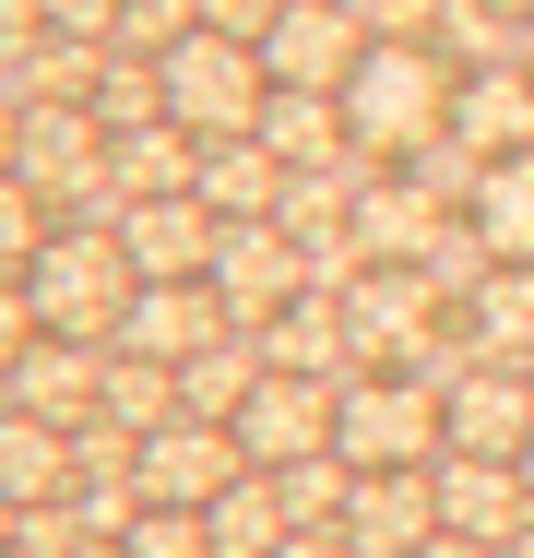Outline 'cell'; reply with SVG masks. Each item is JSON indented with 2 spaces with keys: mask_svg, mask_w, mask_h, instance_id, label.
<instances>
[{
  "mask_svg": "<svg viewBox=\"0 0 534 558\" xmlns=\"http://www.w3.org/2000/svg\"><path fill=\"white\" fill-rule=\"evenodd\" d=\"M274 558H356V535H344V523H298Z\"/></svg>",
  "mask_w": 534,
  "mask_h": 558,
  "instance_id": "d4e9b609",
  "label": "cell"
},
{
  "mask_svg": "<svg viewBox=\"0 0 534 558\" xmlns=\"http://www.w3.org/2000/svg\"><path fill=\"white\" fill-rule=\"evenodd\" d=\"M463 344L487 368H534V262H487V286L463 298Z\"/></svg>",
  "mask_w": 534,
  "mask_h": 558,
  "instance_id": "2e32d148",
  "label": "cell"
},
{
  "mask_svg": "<svg viewBox=\"0 0 534 558\" xmlns=\"http://www.w3.org/2000/svg\"><path fill=\"white\" fill-rule=\"evenodd\" d=\"M439 416H451V451L523 463V440H534V380H523V368L463 356V368H439Z\"/></svg>",
  "mask_w": 534,
  "mask_h": 558,
  "instance_id": "30bf717a",
  "label": "cell"
},
{
  "mask_svg": "<svg viewBox=\"0 0 534 558\" xmlns=\"http://www.w3.org/2000/svg\"><path fill=\"white\" fill-rule=\"evenodd\" d=\"M203 523H214V558H274L286 535H298V523H286V499H274V475H238Z\"/></svg>",
  "mask_w": 534,
  "mask_h": 558,
  "instance_id": "d6986e66",
  "label": "cell"
},
{
  "mask_svg": "<svg viewBox=\"0 0 534 558\" xmlns=\"http://www.w3.org/2000/svg\"><path fill=\"white\" fill-rule=\"evenodd\" d=\"M332 392H344V380H320V368H262L226 428H238V451H250L262 475H274V463H310V451H332Z\"/></svg>",
  "mask_w": 534,
  "mask_h": 558,
  "instance_id": "ba28073f",
  "label": "cell"
},
{
  "mask_svg": "<svg viewBox=\"0 0 534 558\" xmlns=\"http://www.w3.org/2000/svg\"><path fill=\"white\" fill-rule=\"evenodd\" d=\"M191 191H203L226 226H262V215H286V155H274L262 131H238V143H203Z\"/></svg>",
  "mask_w": 534,
  "mask_h": 558,
  "instance_id": "5bb4252c",
  "label": "cell"
},
{
  "mask_svg": "<svg viewBox=\"0 0 534 558\" xmlns=\"http://www.w3.org/2000/svg\"><path fill=\"white\" fill-rule=\"evenodd\" d=\"M48 499H72V428L0 404V511H48Z\"/></svg>",
  "mask_w": 534,
  "mask_h": 558,
  "instance_id": "9a60e30c",
  "label": "cell"
},
{
  "mask_svg": "<svg viewBox=\"0 0 534 558\" xmlns=\"http://www.w3.org/2000/svg\"><path fill=\"white\" fill-rule=\"evenodd\" d=\"M119 558H214V523L203 511H131L119 523Z\"/></svg>",
  "mask_w": 534,
  "mask_h": 558,
  "instance_id": "7402d4cb",
  "label": "cell"
},
{
  "mask_svg": "<svg viewBox=\"0 0 534 558\" xmlns=\"http://www.w3.org/2000/svg\"><path fill=\"white\" fill-rule=\"evenodd\" d=\"M238 475H262L238 428H214V416H179V428H155V440H131V487H143V511H214Z\"/></svg>",
  "mask_w": 534,
  "mask_h": 558,
  "instance_id": "5b68a950",
  "label": "cell"
},
{
  "mask_svg": "<svg viewBox=\"0 0 534 558\" xmlns=\"http://www.w3.org/2000/svg\"><path fill=\"white\" fill-rule=\"evenodd\" d=\"M214 333H238V322H226V298H203V286H143L107 356H155V368H191Z\"/></svg>",
  "mask_w": 534,
  "mask_h": 558,
  "instance_id": "7c38bea8",
  "label": "cell"
},
{
  "mask_svg": "<svg viewBox=\"0 0 534 558\" xmlns=\"http://www.w3.org/2000/svg\"><path fill=\"white\" fill-rule=\"evenodd\" d=\"M36 250H48V215H36V191H24V179H0V274H24Z\"/></svg>",
  "mask_w": 534,
  "mask_h": 558,
  "instance_id": "603a6c76",
  "label": "cell"
},
{
  "mask_svg": "<svg viewBox=\"0 0 534 558\" xmlns=\"http://www.w3.org/2000/svg\"><path fill=\"white\" fill-rule=\"evenodd\" d=\"M356 60H368L356 0H286V12H274V36H262L274 96H344V72H356Z\"/></svg>",
  "mask_w": 534,
  "mask_h": 558,
  "instance_id": "8992f818",
  "label": "cell"
},
{
  "mask_svg": "<svg viewBox=\"0 0 534 558\" xmlns=\"http://www.w3.org/2000/svg\"><path fill=\"white\" fill-rule=\"evenodd\" d=\"M523 380H534V368H523Z\"/></svg>",
  "mask_w": 534,
  "mask_h": 558,
  "instance_id": "f1b7e54d",
  "label": "cell"
},
{
  "mask_svg": "<svg viewBox=\"0 0 534 558\" xmlns=\"http://www.w3.org/2000/svg\"><path fill=\"white\" fill-rule=\"evenodd\" d=\"M523 487H534V440H523Z\"/></svg>",
  "mask_w": 534,
  "mask_h": 558,
  "instance_id": "83f0119b",
  "label": "cell"
},
{
  "mask_svg": "<svg viewBox=\"0 0 534 558\" xmlns=\"http://www.w3.org/2000/svg\"><path fill=\"white\" fill-rule=\"evenodd\" d=\"M262 143L286 155V179H310L320 155L344 143V108H332V96H274V108H262Z\"/></svg>",
  "mask_w": 534,
  "mask_h": 558,
  "instance_id": "44dd1931",
  "label": "cell"
},
{
  "mask_svg": "<svg viewBox=\"0 0 534 558\" xmlns=\"http://www.w3.org/2000/svg\"><path fill=\"white\" fill-rule=\"evenodd\" d=\"M451 143L487 167V155H534V60H475L451 84Z\"/></svg>",
  "mask_w": 534,
  "mask_h": 558,
  "instance_id": "8fae6325",
  "label": "cell"
},
{
  "mask_svg": "<svg viewBox=\"0 0 534 558\" xmlns=\"http://www.w3.org/2000/svg\"><path fill=\"white\" fill-rule=\"evenodd\" d=\"M344 535H356V558H416L427 535H439L427 475H356V487H344Z\"/></svg>",
  "mask_w": 534,
  "mask_h": 558,
  "instance_id": "4fadbf2b",
  "label": "cell"
},
{
  "mask_svg": "<svg viewBox=\"0 0 534 558\" xmlns=\"http://www.w3.org/2000/svg\"><path fill=\"white\" fill-rule=\"evenodd\" d=\"M332 451L356 475H427L451 451V416H439V380H344L332 392Z\"/></svg>",
  "mask_w": 534,
  "mask_h": 558,
  "instance_id": "277c9868",
  "label": "cell"
},
{
  "mask_svg": "<svg viewBox=\"0 0 534 558\" xmlns=\"http://www.w3.org/2000/svg\"><path fill=\"white\" fill-rule=\"evenodd\" d=\"M12 380H24V416H48V428H84V416L107 404V344H60V333H48L24 368H12Z\"/></svg>",
  "mask_w": 534,
  "mask_h": 558,
  "instance_id": "ac0fdd59",
  "label": "cell"
},
{
  "mask_svg": "<svg viewBox=\"0 0 534 558\" xmlns=\"http://www.w3.org/2000/svg\"><path fill=\"white\" fill-rule=\"evenodd\" d=\"M463 226L487 262H534V155H487L463 191Z\"/></svg>",
  "mask_w": 534,
  "mask_h": 558,
  "instance_id": "e0dca14e",
  "label": "cell"
},
{
  "mask_svg": "<svg viewBox=\"0 0 534 558\" xmlns=\"http://www.w3.org/2000/svg\"><path fill=\"white\" fill-rule=\"evenodd\" d=\"M262 368H274V356H250V344H226V333H214L203 356L179 368V416H214V428H226V416L250 404V380H262Z\"/></svg>",
  "mask_w": 534,
  "mask_h": 558,
  "instance_id": "ffe728a7",
  "label": "cell"
},
{
  "mask_svg": "<svg viewBox=\"0 0 534 558\" xmlns=\"http://www.w3.org/2000/svg\"><path fill=\"white\" fill-rule=\"evenodd\" d=\"M24 298H36V333H60V344H119L131 298H143V274H131L119 226H48V250L24 262Z\"/></svg>",
  "mask_w": 534,
  "mask_h": 558,
  "instance_id": "7a4b0ae2",
  "label": "cell"
},
{
  "mask_svg": "<svg viewBox=\"0 0 534 558\" xmlns=\"http://www.w3.org/2000/svg\"><path fill=\"white\" fill-rule=\"evenodd\" d=\"M487 12H511V24H523V12H534V0H487Z\"/></svg>",
  "mask_w": 534,
  "mask_h": 558,
  "instance_id": "484cf974",
  "label": "cell"
},
{
  "mask_svg": "<svg viewBox=\"0 0 534 558\" xmlns=\"http://www.w3.org/2000/svg\"><path fill=\"white\" fill-rule=\"evenodd\" d=\"M203 286L226 298V322H238V333H250V322L274 333V322L310 298V262H298V238H286V226L262 215V226H226V238H214V274H203Z\"/></svg>",
  "mask_w": 534,
  "mask_h": 558,
  "instance_id": "52a82bcc",
  "label": "cell"
},
{
  "mask_svg": "<svg viewBox=\"0 0 534 558\" xmlns=\"http://www.w3.org/2000/svg\"><path fill=\"white\" fill-rule=\"evenodd\" d=\"M36 298H24V274H0V368H24V356H36Z\"/></svg>",
  "mask_w": 534,
  "mask_h": 558,
  "instance_id": "cb8c5ba5",
  "label": "cell"
},
{
  "mask_svg": "<svg viewBox=\"0 0 534 558\" xmlns=\"http://www.w3.org/2000/svg\"><path fill=\"white\" fill-rule=\"evenodd\" d=\"M451 48L427 36H368V60L344 72V155H380V167H416L427 143H451Z\"/></svg>",
  "mask_w": 534,
  "mask_h": 558,
  "instance_id": "6da1fadb",
  "label": "cell"
},
{
  "mask_svg": "<svg viewBox=\"0 0 534 558\" xmlns=\"http://www.w3.org/2000/svg\"><path fill=\"white\" fill-rule=\"evenodd\" d=\"M427 499H439V535H475V547H523V523H534L523 463H487V451H439Z\"/></svg>",
  "mask_w": 534,
  "mask_h": 558,
  "instance_id": "9c48e42d",
  "label": "cell"
},
{
  "mask_svg": "<svg viewBox=\"0 0 534 558\" xmlns=\"http://www.w3.org/2000/svg\"><path fill=\"white\" fill-rule=\"evenodd\" d=\"M155 84H167V119H179L191 143H238V131H262V108H274L262 48L226 36V24H191V36L155 60Z\"/></svg>",
  "mask_w": 534,
  "mask_h": 558,
  "instance_id": "3957f363",
  "label": "cell"
},
{
  "mask_svg": "<svg viewBox=\"0 0 534 558\" xmlns=\"http://www.w3.org/2000/svg\"><path fill=\"white\" fill-rule=\"evenodd\" d=\"M511 558H534V523H523V547H511Z\"/></svg>",
  "mask_w": 534,
  "mask_h": 558,
  "instance_id": "4316f807",
  "label": "cell"
}]
</instances>
